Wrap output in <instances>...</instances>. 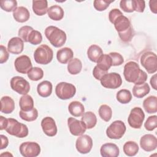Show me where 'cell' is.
I'll return each instance as SVG.
<instances>
[{
    "label": "cell",
    "instance_id": "39",
    "mask_svg": "<svg viewBox=\"0 0 157 157\" xmlns=\"http://www.w3.org/2000/svg\"><path fill=\"white\" fill-rule=\"evenodd\" d=\"M17 2L15 0H2L0 1L1 8L7 12L13 11L17 7Z\"/></svg>",
    "mask_w": 157,
    "mask_h": 157
},
{
    "label": "cell",
    "instance_id": "4",
    "mask_svg": "<svg viewBox=\"0 0 157 157\" xmlns=\"http://www.w3.org/2000/svg\"><path fill=\"white\" fill-rule=\"evenodd\" d=\"M53 58V52L52 49L45 44L40 45L34 53L35 61L40 64H49Z\"/></svg>",
    "mask_w": 157,
    "mask_h": 157
},
{
    "label": "cell",
    "instance_id": "12",
    "mask_svg": "<svg viewBox=\"0 0 157 157\" xmlns=\"http://www.w3.org/2000/svg\"><path fill=\"white\" fill-rule=\"evenodd\" d=\"M75 147L77 150L81 154L88 153L93 147V140L86 134L80 136L76 140Z\"/></svg>",
    "mask_w": 157,
    "mask_h": 157
},
{
    "label": "cell",
    "instance_id": "41",
    "mask_svg": "<svg viewBox=\"0 0 157 157\" xmlns=\"http://www.w3.org/2000/svg\"><path fill=\"white\" fill-rule=\"evenodd\" d=\"M34 29L29 26H23L21 27L18 32V35L24 42H28V37L32 30Z\"/></svg>",
    "mask_w": 157,
    "mask_h": 157
},
{
    "label": "cell",
    "instance_id": "52",
    "mask_svg": "<svg viewBox=\"0 0 157 157\" xmlns=\"http://www.w3.org/2000/svg\"><path fill=\"white\" fill-rule=\"evenodd\" d=\"M157 1L156 0H151L149 1V6L150 8L151 11L154 13H157Z\"/></svg>",
    "mask_w": 157,
    "mask_h": 157
},
{
    "label": "cell",
    "instance_id": "29",
    "mask_svg": "<svg viewBox=\"0 0 157 157\" xmlns=\"http://www.w3.org/2000/svg\"><path fill=\"white\" fill-rule=\"evenodd\" d=\"M150 91V86L146 82L140 85H134L132 88V94L137 98H142L144 97L149 93Z\"/></svg>",
    "mask_w": 157,
    "mask_h": 157
},
{
    "label": "cell",
    "instance_id": "27",
    "mask_svg": "<svg viewBox=\"0 0 157 157\" xmlns=\"http://www.w3.org/2000/svg\"><path fill=\"white\" fill-rule=\"evenodd\" d=\"M102 55H103L102 50L97 45H91L87 50V56L88 59L94 63H97L98 59Z\"/></svg>",
    "mask_w": 157,
    "mask_h": 157
},
{
    "label": "cell",
    "instance_id": "15",
    "mask_svg": "<svg viewBox=\"0 0 157 157\" xmlns=\"http://www.w3.org/2000/svg\"><path fill=\"white\" fill-rule=\"evenodd\" d=\"M41 127L47 136L53 137L57 134V126L55 121L50 117H46L42 120Z\"/></svg>",
    "mask_w": 157,
    "mask_h": 157
},
{
    "label": "cell",
    "instance_id": "3",
    "mask_svg": "<svg viewBox=\"0 0 157 157\" xmlns=\"http://www.w3.org/2000/svg\"><path fill=\"white\" fill-rule=\"evenodd\" d=\"M4 129L10 135L18 138H23L28 135V128L25 124L18 122L14 118H6Z\"/></svg>",
    "mask_w": 157,
    "mask_h": 157
},
{
    "label": "cell",
    "instance_id": "18",
    "mask_svg": "<svg viewBox=\"0 0 157 157\" xmlns=\"http://www.w3.org/2000/svg\"><path fill=\"white\" fill-rule=\"evenodd\" d=\"M100 153L103 157H117L120 154V150L116 144L106 143L101 146Z\"/></svg>",
    "mask_w": 157,
    "mask_h": 157
},
{
    "label": "cell",
    "instance_id": "21",
    "mask_svg": "<svg viewBox=\"0 0 157 157\" xmlns=\"http://www.w3.org/2000/svg\"><path fill=\"white\" fill-rule=\"evenodd\" d=\"M74 56L73 51L69 47H64L57 51L56 58L57 60L61 64H66L68 63Z\"/></svg>",
    "mask_w": 157,
    "mask_h": 157
},
{
    "label": "cell",
    "instance_id": "40",
    "mask_svg": "<svg viewBox=\"0 0 157 157\" xmlns=\"http://www.w3.org/2000/svg\"><path fill=\"white\" fill-rule=\"evenodd\" d=\"M42 40V36L41 33L37 30H32L28 37V42L32 45H38Z\"/></svg>",
    "mask_w": 157,
    "mask_h": 157
},
{
    "label": "cell",
    "instance_id": "46",
    "mask_svg": "<svg viewBox=\"0 0 157 157\" xmlns=\"http://www.w3.org/2000/svg\"><path fill=\"white\" fill-rule=\"evenodd\" d=\"M120 7L125 12L131 13L134 12L132 0H121L120 2Z\"/></svg>",
    "mask_w": 157,
    "mask_h": 157
},
{
    "label": "cell",
    "instance_id": "1",
    "mask_svg": "<svg viewBox=\"0 0 157 157\" xmlns=\"http://www.w3.org/2000/svg\"><path fill=\"white\" fill-rule=\"evenodd\" d=\"M123 75L125 80L135 85L145 83L147 80V74L141 70L139 64L135 61H129L124 66Z\"/></svg>",
    "mask_w": 157,
    "mask_h": 157
},
{
    "label": "cell",
    "instance_id": "26",
    "mask_svg": "<svg viewBox=\"0 0 157 157\" xmlns=\"http://www.w3.org/2000/svg\"><path fill=\"white\" fill-rule=\"evenodd\" d=\"M47 13L48 17L54 21L61 20L64 15L63 8L58 5H54L50 7L48 9Z\"/></svg>",
    "mask_w": 157,
    "mask_h": 157
},
{
    "label": "cell",
    "instance_id": "35",
    "mask_svg": "<svg viewBox=\"0 0 157 157\" xmlns=\"http://www.w3.org/2000/svg\"><path fill=\"white\" fill-rule=\"evenodd\" d=\"M117 101L123 104L129 103L132 99V94L129 90L123 89L118 91L116 95Z\"/></svg>",
    "mask_w": 157,
    "mask_h": 157
},
{
    "label": "cell",
    "instance_id": "24",
    "mask_svg": "<svg viewBox=\"0 0 157 157\" xmlns=\"http://www.w3.org/2000/svg\"><path fill=\"white\" fill-rule=\"evenodd\" d=\"M52 84L48 80L41 82L37 85V91L39 96L43 98H47L50 96L52 92Z\"/></svg>",
    "mask_w": 157,
    "mask_h": 157
},
{
    "label": "cell",
    "instance_id": "53",
    "mask_svg": "<svg viewBox=\"0 0 157 157\" xmlns=\"http://www.w3.org/2000/svg\"><path fill=\"white\" fill-rule=\"evenodd\" d=\"M150 84L152 88L156 90H157V84H156V74H154L150 79Z\"/></svg>",
    "mask_w": 157,
    "mask_h": 157
},
{
    "label": "cell",
    "instance_id": "19",
    "mask_svg": "<svg viewBox=\"0 0 157 157\" xmlns=\"http://www.w3.org/2000/svg\"><path fill=\"white\" fill-rule=\"evenodd\" d=\"M113 24L114 25L115 28L118 33L126 31L131 26L129 20L126 17L123 15V13L118 15L114 20Z\"/></svg>",
    "mask_w": 157,
    "mask_h": 157
},
{
    "label": "cell",
    "instance_id": "54",
    "mask_svg": "<svg viewBox=\"0 0 157 157\" xmlns=\"http://www.w3.org/2000/svg\"><path fill=\"white\" fill-rule=\"evenodd\" d=\"M6 118L3 116L0 117V129L3 130L4 129V126L6 124Z\"/></svg>",
    "mask_w": 157,
    "mask_h": 157
},
{
    "label": "cell",
    "instance_id": "43",
    "mask_svg": "<svg viewBox=\"0 0 157 157\" xmlns=\"http://www.w3.org/2000/svg\"><path fill=\"white\" fill-rule=\"evenodd\" d=\"M157 126V116L152 115L148 117L145 123H144V127L146 130L151 131L156 129Z\"/></svg>",
    "mask_w": 157,
    "mask_h": 157
},
{
    "label": "cell",
    "instance_id": "50",
    "mask_svg": "<svg viewBox=\"0 0 157 157\" xmlns=\"http://www.w3.org/2000/svg\"><path fill=\"white\" fill-rule=\"evenodd\" d=\"M122 14V12L118 9H113L109 13V21L113 23L114 20L120 15Z\"/></svg>",
    "mask_w": 157,
    "mask_h": 157
},
{
    "label": "cell",
    "instance_id": "49",
    "mask_svg": "<svg viewBox=\"0 0 157 157\" xmlns=\"http://www.w3.org/2000/svg\"><path fill=\"white\" fill-rule=\"evenodd\" d=\"M107 72L102 71L101 69H100L97 66H95L93 70V77L98 80H100L101 78L103 77V75H104L105 74H106Z\"/></svg>",
    "mask_w": 157,
    "mask_h": 157
},
{
    "label": "cell",
    "instance_id": "32",
    "mask_svg": "<svg viewBox=\"0 0 157 157\" xmlns=\"http://www.w3.org/2000/svg\"><path fill=\"white\" fill-rule=\"evenodd\" d=\"M19 105L21 110L29 111L34 108V101L33 98L28 94L22 96L19 101Z\"/></svg>",
    "mask_w": 157,
    "mask_h": 157
},
{
    "label": "cell",
    "instance_id": "48",
    "mask_svg": "<svg viewBox=\"0 0 157 157\" xmlns=\"http://www.w3.org/2000/svg\"><path fill=\"white\" fill-rule=\"evenodd\" d=\"M0 50H1V55H0V63L2 64L6 63L9 57V54L8 53V50H7L6 47L2 45H0Z\"/></svg>",
    "mask_w": 157,
    "mask_h": 157
},
{
    "label": "cell",
    "instance_id": "45",
    "mask_svg": "<svg viewBox=\"0 0 157 157\" xmlns=\"http://www.w3.org/2000/svg\"><path fill=\"white\" fill-rule=\"evenodd\" d=\"M109 55L112 59V66H117L121 65L124 62L123 57L117 52H110Z\"/></svg>",
    "mask_w": 157,
    "mask_h": 157
},
{
    "label": "cell",
    "instance_id": "22",
    "mask_svg": "<svg viewBox=\"0 0 157 157\" xmlns=\"http://www.w3.org/2000/svg\"><path fill=\"white\" fill-rule=\"evenodd\" d=\"M1 112L9 114L12 113L15 109V102L13 99L8 96L2 97L1 99Z\"/></svg>",
    "mask_w": 157,
    "mask_h": 157
},
{
    "label": "cell",
    "instance_id": "51",
    "mask_svg": "<svg viewBox=\"0 0 157 157\" xmlns=\"http://www.w3.org/2000/svg\"><path fill=\"white\" fill-rule=\"evenodd\" d=\"M1 137V150H2L4 148H6L8 144H9V140H8V138L4 136V135H2L1 134L0 136Z\"/></svg>",
    "mask_w": 157,
    "mask_h": 157
},
{
    "label": "cell",
    "instance_id": "28",
    "mask_svg": "<svg viewBox=\"0 0 157 157\" xmlns=\"http://www.w3.org/2000/svg\"><path fill=\"white\" fill-rule=\"evenodd\" d=\"M68 110L69 113L74 117H78L82 116L85 113V108L83 105L79 101H74L71 102L69 106Z\"/></svg>",
    "mask_w": 157,
    "mask_h": 157
},
{
    "label": "cell",
    "instance_id": "23",
    "mask_svg": "<svg viewBox=\"0 0 157 157\" xmlns=\"http://www.w3.org/2000/svg\"><path fill=\"white\" fill-rule=\"evenodd\" d=\"M33 10L38 16L44 15L48 11V2L47 0L33 1Z\"/></svg>",
    "mask_w": 157,
    "mask_h": 157
},
{
    "label": "cell",
    "instance_id": "11",
    "mask_svg": "<svg viewBox=\"0 0 157 157\" xmlns=\"http://www.w3.org/2000/svg\"><path fill=\"white\" fill-rule=\"evenodd\" d=\"M20 152L25 157H36L40 153V145L35 142H25L19 148Z\"/></svg>",
    "mask_w": 157,
    "mask_h": 157
},
{
    "label": "cell",
    "instance_id": "6",
    "mask_svg": "<svg viewBox=\"0 0 157 157\" xmlns=\"http://www.w3.org/2000/svg\"><path fill=\"white\" fill-rule=\"evenodd\" d=\"M140 63L148 74H154L157 71V56L154 52L144 53L140 57Z\"/></svg>",
    "mask_w": 157,
    "mask_h": 157
},
{
    "label": "cell",
    "instance_id": "37",
    "mask_svg": "<svg viewBox=\"0 0 157 157\" xmlns=\"http://www.w3.org/2000/svg\"><path fill=\"white\" fill-rule=\"evenodd\" d=\"M99 117L104 121L108 122L110 120L112 117V110L110 106L106 104L101 105L98 110Z\"/></svg>",
    "mask_w": 157,
    "mask_h": 157
},
{
    "label": "cell",
    "instance_id": "7",
    "mask_svg": "<svg viewBox=\"0 0 157 157\" xmlns=\"http://www.w3.org/2000/svg\"><path fill=\"white\" fill-rule=\"evenodd\" d=\"M126 130V125L121 120L112 122L106 129L107 136L111 139H120L124 134Z\"/></svg>",
    "mask_w": 157,
    "mask_h": 157
},
{
    "label": "cell",
    "instance_id": "33",
    "mask_svg": "<svg viewBox=\"0 0 157 157\" xmlns=\"http://www.w3.org/2000/svg\"><path fill=\"white\" fill-rule=\"evenodd\" d=\"M96 66L102 71L107 72L112 66V59L110 56L107 54L102 55L98 59Z\"/></svg>",
    "mask_w": 157,
    "mask_h": 157
},
{
    "label": "cell",
    "instance_id": "55",
    "mask_svg": "<svg viewBox=\"0 0 157 157\" xmlns=\"http://www.w3.org/2000/svg\"><path fill=\"white\" fill-rule=\"evenodd\" d=\"M3 155H5V156H12V154H10V153H9L8 151H6L5 153H1V156H3Z\"/></svg>",
    "mask_w": 157,
    "mask_h": 157
},
{
    "label": "cell",
    "instance_id": "47",
    "mask_svg": "<svg viewBox=\"0 0 157 157\" xmlns=\"http://www.w3.org/2000/svg\"><path fill=\"white\" fill-rule=\"evenodd\" d=\"M134 11L142 13L144 11L145 7V1L143 0H132Z\"/></svg>",
    "mask_w": 157,
    "mask_h": 157
},
{
    "label": "cell",
    "instance_id": "9",
    "mask_svg": "<svg viewBox=\"0 0 157 157\" xmlns=\"http://www.w3.org/2000/svg\"><path fill=\"white\" fill-rule=\"evenodd\" d=\"M145 119V114L142 109L139 107H136L131 109L128 122L129 125L134 129H140Z\"/></svg>",
    "mask_w": 157,
    "mask_h": 157
},
{
    "label": "cell",
    "instance_id": "38",
    "mask_svg": "<svg viewBox=\"0 0 157 157\" xmlns=\"http://www.w3.org/2000/svg\"><path fill=\"white\" fill-rule=\"evenodd\" d=\"M28 78L33 81H38L44 77V71L40 67H32L28 72Z\"/></svg>",
    "mask_w": 157,
    "mask_h": 157
},
{
    "label": "cell",
    "instance_id": "13",
    "mask_svg": "<svg viewBox=\"0 0 157 157\" xmlns=\"http://www.w3.org/2000/svg\"><path fill=\"white\" fill-rule=\"evenodd\" d=\"M67 125L71 134L75 136L83 134L86 130V127L82 120L80 121L73 117H69L67 119Z\"/></svg>",
    "mask_w": 157,
    "mask_h": 157
},
{
    "label": "cell",
    "instance_id": "17",
    "mask_svg": "<svg viewBox=\"0 0 157 157\" xmlns=\"http://www.w3.org/2000/svg\"><path fill=\"white\" fill-rule=\"evenodd\" d=\"M24 41L19 37H13L8 42L7 50L12 54L18 55L23 51Z\"/></svg>",
    "mask_w": 157,
    "mask_h": 157
},
{
    "label": "cell",
    "instance_id": "14",
    "mask_svg": "<svg viewBox=\"0 0 157 157\" xmlns=\"http://www.w3.org/2000/svg\"><path fill=\"white\" fill-rule=\"evenodd\" d=\"M16 71L21 74H28V71L32 68V63L27 55H21L17 57L14 62Z\"/></svg>",
    "mask_w": 157,
    "mask_h": 157
},
{
    "label": "cell",
    "instance_id": "34",
    "mask_svg": "<svg viewBox=\"0 0 157 157\" xmlns=\"http://www.w3.org/2000/svg\"><path fill=\"white\" fill-rule=\"evenodd\" d=\"M139 146L136 142L128 141L123 145V151L128 156H134L139 151Z\"/></svg>",
    "mask_w": 157,
    "mask_h": 157
},
{
    "label": "cell",
    "instance_id": "16",
    "mask_svg": "<svg viewBox=\"0 0 157 157\" xmlns=\"http://www.w3.org/2000/svg\"><path fill=\"white\" fill-rule=\"evenodd\" d=\"M140 147L145 151H152L157 147V139L152 134L144 135L140 139Z\"/></svg>",
    "mask_w": 157,
    "mask_h": 157
},
{
    "label": "cell",
    "instance_id": "25",
    "mask_svg": "<svg viewBox=\"0 0 157 157\" xmlns=\"http://www.w3.org/2000/svg\"><path fill=\"white\" fill-rule=\"evenodd\" d=\"M143 107L148 113H153L157 112V98L150 96L145 98L143 102Z\"/></svg>",
    "mask_w": 157,
    "mask_h": 157
},
{
    "label": "cell",
    "instance_id": "31",
    "mask_svg": "<svg viewBox=\"0 0 157 157\" xmlns=\"http://www.w3.org/2000/svg\"><path fill=\"white\" fill-rule=\"evenodd\" d=\"M67 71L71 75H77L80 72L82 69V63L77 58H72L67 64Z\"/></svg>",
    "mask_w": 157,
    "mask_h": 157
},
{
    "label": "cell",
    "instance_id": "30",
    "mask_svg": "<svg viewBox=\"0 0 157 157\" xmlns=\"http://www.w3.org/2000/svg\"><path fill=\"white\" fill-rule=\"evenodd\" d=\"M81 120L85 123L86 129H92L95 126L97 123L96 115L91 111L85 112L82 115Z\"/></svg>",
    "mask_w": 157,
    "mask_h": 157
},
{
    "label": "cell",
    "instance_id": "44",
    "mask_svg": "<svg viewBox=\"0 0 157 157\" xmlns=\"http://www.w3.org/2000/svg\"><path fill=\"white\" fill-rule=\"evenodd\" d=\"M113 1V0H95L93 2V6L95 9L98 11H103L105 10L109 6V4Z\"/></svg>",
    "mask_w": 157,
    "mask_h": 157
},
{
    "label": "cell",
    "instance_id": "5",
    "mask_svg": "<svg viewBox=\"0 0 157 157\" xmlns=\"http://www.w3.org/2000/svg\"><path fill=\"white\" fill-rule=\"evenodd\" d=\"M75 93V86L70 83L59 82L55 88V93L57 97L62 100H67L73 98Z\"/></svg>",
    "mask_w": 157,
    "mask_h": 157
},
{
    "label": "cell",
    "instance_id": "42",
    "mask_svg": "<svg viewBox=\"0 0 157 157\" xmlns=\"http://www.w3.org/2000/svg\"><path fill=\"white\" fill-rule=\"evenodd\" d=\"M134 34V29H133L132 26H131L126 31H124L122 33H118V36H119L120 38L121 39V40L123 42H130L132 38L133 37Z\"/></svg>",
    "mask_w": 157,
    "mask_h": 157
},
{
    "label": "cell",
    "instance_id": "8",
    "mask_svg": "<svg viewBox=\"0 0 157 157\" xmlns=\"http://www.w3.org/2000/svg\"><path fill=\"white\" fill-rule=\"evenodd\" d=\"M102 86L109 89H116L122 84V78L120 75L117 72L107 73L100 80Z\"/></svg>",
    "mask_w": 157,
    "mask_h": 157
},
{
    "label": "cell",
    "instance_id": "2",
    "mask_svg": "<svg viewBox=\"0 0 157 157\" xmlns=\"http://www.w3.org/2000/svg\"><path fill=\"white\" fill-rule=\"evenodd\" d=\"M44 33L50 44L55 47H62L66 41V33L56 26H49L47 27Z\"/></svg>",
    "mask_w": 157,
    "mask_h": 157
},
{
    "label": "cell",
    "instance_id": "36",
    "mask_svg": "<svg viewBox=\"0 0 157 157\" xmlns=\"http://www.w3.org/2000/svg\"><path fill=\"white\" fill-rule=\"evenodd\" d=\"M20 117L26 121H33L37 119L38 117V111L36 108H33L29 111L20 110L19 112Z\"/></svg>",
    "mask_w": 157,
    "mask_h": 157
},
{
    "label": "cell",
    "instance_id": "10",
    "mask_svg": "<svg viewBox=\"0 0 157 157\" xmlns=\"http://www.w3.org/2000/svg\"><path fill=\"white\" fill-rule=\"evenodd\" d=\"M11 88L20 94H27L30 90L29 83L23 77L15 76L10 80Z\"/></svg>",
    "mask_w": 157,
    "mask_h": 157
},
{
    "label": "cell",
    "instance_id": "20",
    "mask_svg": "<svg viewBox=\"0 0 157 157\" xmlns=\"http://www.w3.org/2000/svg\"><path fill=\"white\" fill-rule=\"evenodd\" d=\"M13 17L14 19L19 23L27 21L30 17V13L27 8L23 6L17 7L13 11Z\"/></svg>",
    "mask_w": 157,
    "mask_h": 157
}]
</instances>
